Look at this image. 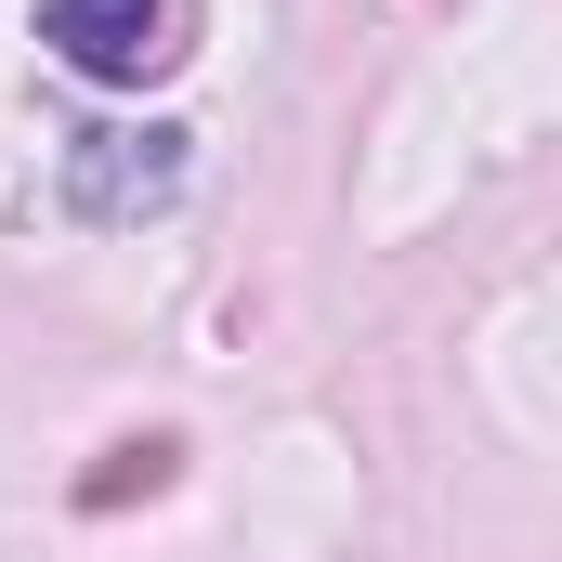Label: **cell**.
<instances>
[{
  "mask_svg": "<svg viewBox=\"0 0 562 562\" xmlns=\"http://www.w3.org/2000/svg\"><path fill=\"white\" fill-rule=\"evenodd\" d=\"M196 170V132L183 119H144V132H66V223H157Z\"/></svg>",
  "mask_w": 562,
  "mask_h": 562,
  "instance_id": "1",
  "label": "cell"
},
{
  "mask_svg": "<svg viewBox=\"0 0 562 562\" xmlns=\"http://www.w3.org/2000/svg\"><path fill=\"white\" fill-rule=\"evenodd\" d=\"M40 53L92 92H144L183 66V0H40Z\"/></svg>",
  "mask_w": 562,
  "mask_h": 562,
  "instance_id": "2",
  "label": "cell"
},
{
  "mask_svg": "<svg viewBox=\"0 0 562 562\" xmlns=\"http://www.w3.org/2000/svg\"><path fill=\"white\" fill-rule=\"evenodd\" d=\"M170 458H183L170 431H132V445H105V471H79V510L105 524V510H132V497H157V484H170Z\"/></svg>",
  "mask_w": 562,
  "mask_h": 562,
  "instance_id": "3",
  "label": "cell"
}]
</instances>
